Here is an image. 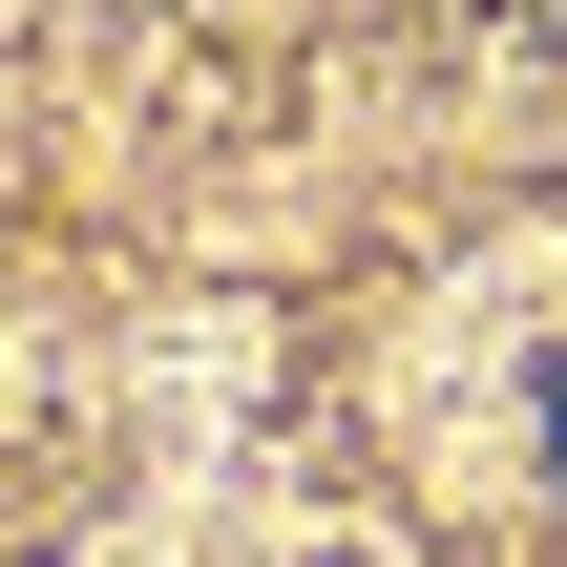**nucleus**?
Segmentation results:
<instances>
[{
    "label": "nucleus",
    "mask_w": 567,
    "mask_h": 567,
    "mask_svg": "<svg viewBox=\"0 0 567 567\" xmlns=\"http://www.w3.org/2000/svg\"><path fill=\"white\" fill-rule=\"evenodd\" d=\"M547 463H567V379H547Z\"/></svg>",
    "instance_id": "1"
}]
</instances>
